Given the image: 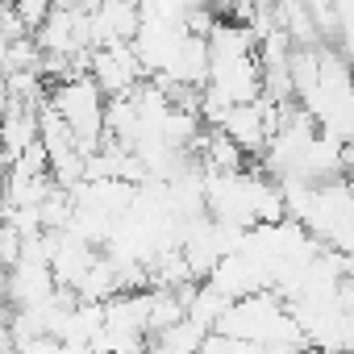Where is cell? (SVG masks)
I'll use <instances>...</instances> for the list:
<instances>
[{
  "label": "cell",
  "instance_id": "cell-1",
  "mask_svg": "<svg viewBox=\"0 0 354 354\" xmlns=\"http://www.w3.org/2000/svg\"><path fill=\"white\" fill-rule=\"evenodd\" d=\"M209 342V333L196 325V321H175V325H167V329H158V333H150V342H146V350L150 354H201V346Z\"/></svg>",
  "mask_w": 354,
  "mask_h": 354
}]
</instances>
